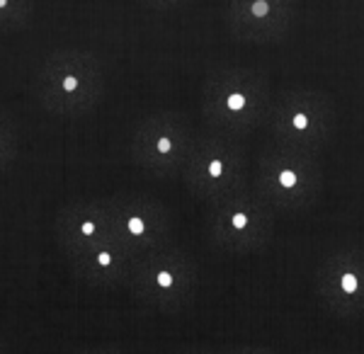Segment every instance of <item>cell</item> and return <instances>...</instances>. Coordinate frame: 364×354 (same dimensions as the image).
<instances>
[{
  "mask_svg": "<svg viewBox=\"0 0 364 354\" xmlns=\"http://www.w3.org/2000/svg\"><path fill=\"white\" fill-rule=\"evenodd\" d=\"M107 202L114 240L136 259L173 243V214L163 202L132 192L107 197Z\"/></svg>",
  "mask_w": 364,
  "mask_h": 354,
  "instance_id": "obj_9",
  "label": "cell"
},
{
  "mask_svg": "<svg viewBox=\"0 0 364 354\" xmlns=\"http://www.w3.org/2000/svg\"><path fill=\"white\" fill-rule=\"evenodd\" d=\"M199 284L197 259L178 245H166L134 262L129 291L156 313H178L192 304Z\"/></svg>",
  "mask_w": 364,
  "mask_h": 354,
  "instance_id": "obj_5",
  "label": "cell"
},
{
  "mask_svg": "<svg viewBox=\"0 0 364 354\" xmlns=\"http://www.w3.org/2000/svg\"><path fill=\"white\" fill-rule=\"evenodd\" d=\"M274 231V209L255 190L238 192L211 204L207 216L209 240L228 255L262 250Z\"/></svg>",
  "mask_w": 364,
  "mask_h": 354,
  "instance_id": "obj_8",
  "label": "cell"
},
{
  "mask_svg": "<svg viewBox=\"0 0 364 354\" xmlns=\"http://www.w3.org/2000/svg\"><path fill=\"white\" fill-rule=\"evenodd\" d=\"M73 354H124L122 350H117L112 345H95V347H85V350H78Z\"/></svg>",
  "mask_w": 364,
  "mask_h": 354,
  "instance_id": "obj_17",
  "label": "cell"
},
{
  "mask_svg": "<svg viewBox=\"0 0 364 354\" xmlns=\"http://www.w3.org/2000/svg\"><path fill=\"white\" fill-rule=\"evenodd\" d=\"M296 0H228L226 25L231 34L250 44H277L289 34Z\"/></svg>",
  "mask_w": 364,
  "mask_h": 354,
  "instance_id": "obj_12",
  "label": "cell"
},
{
  "mask_svg": "<svg viewBox=\"0 0 364 354\" xmlns=\"http://www.w3.org/2000/svg\"><path fill=\"white\" fill-rule=\"evenodd\" d=\"M37 0H0V32L17 34L32 25Z\"/></svg>",
  "mask_w": 364,
  "mask_h": 354,
  "instance_id": "obj_14",
  "label": "cell"
},
{
  "mask_svg": "<svg viewBox=\"0 0 364 354\" xmlns=\"http://www.w3.org/2000/svg\"><path fill=\"white\" fill-rule=\"evenodd\" d=\"M105 66L95 51L56 49L39 63L34 97L56 117H83L105 97Z\"/></svg>",
  "mask_w": 364,
  "mask_h": 354,
  "instance_id": "obj_2",
  "label": "cell"
},
{
  "mask_svg": "<svg viewBox=\"0 0 364 354\" xmlns=\"http://www.w3.org/2000/svg\"><path fill=\"white\" fill-rule=\"evenodd\" d=\"M139 3L151 10H175V8H182V5L192 3V0H139Z\"/></svg>",
  "mask_w": 364,
  "mask_h": 354,
  "instance_id": "obj_15",
  "label": "cell"
},
{
  "mask_svg": "<svg viewBox=\"0 0 364 354\" xmlns=\"http://www.w3.org/2000/svg\"><path fill=\"white\" fill-rule=\"evenodd\" d=\"M199 134L180 112H154L144 117L132 134L129 153L136 168L151 175H182Z\"/></svg>",
  "mask_w": 364,
  "mask_h": 354,
  "instance_id": "obj_7",
  "label": "cell"
},
{
  "mask_svg": "<svg viewBox=\"0 0 364 354\" xmlns=\"http://www.w3.org/2000/svg\"><path fill=\"white\" fill-rule=\"evenodd\" d=\"M178 354H224V350H214V347H185Z\"/></svg>",
  "mask_w": 364,
  "mask_h": 354,
  "instance_id": "obj_18",
  "label": "cell"
},
{
  "mask_svg": "<svg viewBox=\"0 0 364 354\" xmlns=\"http://www.w3.org/2000/svg\"><path fill=\"white\" fill-rule=\"evenodd\" d=\"M187 190L207 206L250 190L252 165L248 151L224 134L199 136L190 161L182 170Z\"/></svg>",
  "mask_w": 364,
  "mask_h": 354,
  "instance_id": "obj_6",
  "label": "cell"
},
{
  "mask_svg": "<svg viewBox=\"0 0 364 354\" xmlns=\"http://www.w3.org/2000/svg\"><path fill=\"white\" fill-rule=\"evenodd\" d=\"M316 296L336 318H364V247L345 245L328 252L314 274Z\"/></svg>",
  "mask_w": 364,
  "mask_h": 354,
  "instance_id": "obj_10",
  "label": "cell"
},
{
  "mask_svg": "<svg viewBox=\"0 0 364 354\" xmlns=\"http://www.w3.org/2000/svg\"><path fill=\"white\" fill-rule=\"evenodd\" d=\"M265 127L274 144L318 156L336 132V102L328 92L314 87H284L274 92Z\"/></svg>",
  "mask_w": 364,
  "mask_h": 354,
  "instance_id": "obj_4",
  "label": "cell"
},
{
  "mask_svg": "<svg viewBox=\"0 0 364 354\" xmlns=\"http://www.w3.org/2000/svg\"><path fill=\"white\" fill-rule=\"evenodd\" d=\"M274 92L262 70L216 66L202 85V119L214 134L245 136L267 124Z\"/></svg>",
  "mask_w": 364,
  "mask_h": 354,
  "instance_id": "obj_1",
  "label": "cell"
},
{
  "mask_svg": "<svg viewBox=\"0 0 364 354\" xmlns=\"http://www.w3.org/2000/svg\"><path fill=\"white\" fill-rule=\"evenodd\" d=\"M136 257L119 240H105L87 250L85 255L68 262L70 272L78 281L92 289H119L129 286Z\"/></svg>",
  "mask_w": 364,
  "mask_h": 354,
  "instance_id": "obj_13",
  "label": "cell"
},
{
  "mask_svg": "<svg viewBox=\"0 0 364 354\" xmlns=\"http://www.w3.org/2000/svg\"><path fill=\"white\" fill-rule=\"evenodd\" d=\"M252 190L274 211H306L323 194V168L318 156L269 144L252 165Z\"/></svg>",
  "mask_w": 364,
  "mask_h": 354,
  "instance_id": "obj_3",
  "label": "cell"
},
{
  "mask_svg": "<svg viewBox=\"0 0 364 354\" xmlns=\"http://www.w3.org/2000/svg\"><path fill=\"white\" fill-rule=\"evenodd\" d=\"M56 245L66 262H73L95 245L112 240V216L107 199H80L66 202L54 221Z\"/></svg>",
  "mask_w": 364,
  "mask_h": 354,
  "instance_id": "obj_11",
  "label": "cell"
},
{
  "mask_svg": "<svg viewBox=\"0 0 364 354\" xmlns=\"http://www.w3.org/2000/svg\"><path fill=\"white\" fill-rule=\"evenodd\" d=\"M224 354H277L269 347H260V345H236L224 350Z\"/></svg>",
  "mask_w": 364,
  "mask_h": 354,
  "instance_id": "obj_16",
  "label": "cell"
}]
</instances>
